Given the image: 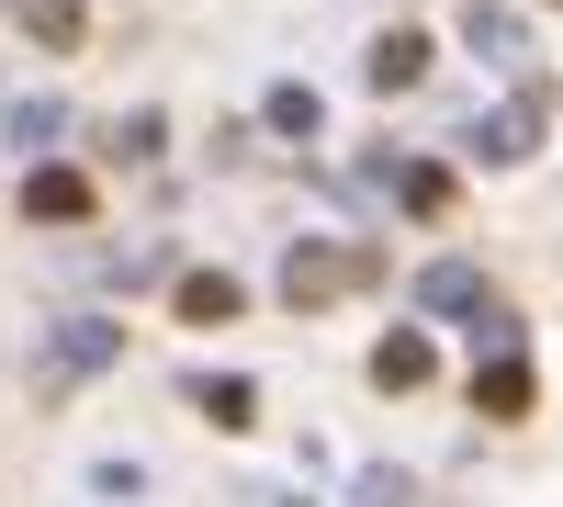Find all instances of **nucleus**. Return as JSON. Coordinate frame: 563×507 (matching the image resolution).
<instances>
[{"label":"nucleus","mask_w":563,"mask_h":507,"mask_svg":"<svg viewBox=\"0 0 563 507\" xmlns=\"http://www.w3.org/2000/svg\"><path fill=\"white\" fill-rule=\"evenodd\" d=\"M462 45H474V57H507V68L530 57V45H519V23H507L496 0H474V12H462Z\"/></svg>","instance_id":"11"},{"label":"nucleus","mask_w":563,"mask_h":507,"mask_svg":"<svg viewBox=\"0 0 563 507\" xmlns=\"http://www.w3.org/2000/svg\"><path fill=\"white\" fill-rule=\"evenodd\" d=\"M23 214H34V225H90V180H79V169H57V158L23 169Z\"/></svg>","instance_id":"4"},{"label":"nucleus","mask_w":563,"mask_h":507,"mask_svg":"<svg viewBox=\"0 0 563 507\" xmlns=\"http://www.w3.org/2000/svg\"><path fill=\"white\" fill-rule=\"evenodd\" d=\"M79 23H90L79 0H23V34H34V45H79Z\"/></svg>","instance_id":"15"},{"label":"nucleus","mask_w":563,"mask_h":507,"mask_svg":"<svg viewBox=\"0 0 563 507\" xmlns=\"http://www.w3.org/2000/svg\"><path fill=\"white\" fill-rule=\"evenodd\" d=\"M57 135H68V102H45V90L12 102V147H57Z\"/></svg>","instance_id":"14"},{"label":"nucleus","mask_w":563,"mask_h":507,"mask_svg":"<svg viewBox=\"0 0 563 507\" xmlns=\"http://www.w3.org/2000/svg\"><path fill=\"white\" fill-rule=\"evenodd\" d=\"M474 406L485 418H530V361L519 350H474Z\"/></svg>","instance_id":"5"},{"label":"nucleus","mask_w":563,"mask_h":507,"mask_svg":"<svg viewBox=\"0 0 563 507\" xmlns=\"http://www.w3.org/2000/svg\"><path fill=\"white\" fill-rule=\"evenodd\" d=\"M316 124H327V102H316L305 79H282V90H271V135H316Z\"/></svg>","instance_id":"13"},{"label":"nucleus","mask_w":563,"mask_h":507,"mask_svg":"<svg viewBox=\"0 0 563 507\" xmlns=\"http://www.w3.org/2000/svg\"><path fill=\"white\" fill-rule=\"evenodd\" d=\"M102 158H158V113H124V124H113V147H102Z\"/></svg>","instance_id":"16"},{"label":"nucleus","mask_w":563,"mask_h":507,"mask_svg":"<svg viewBox=\"0 0 563 507\" xmlns=\"http://www.w3.org/2000/svg\"><path fill=\"white\" fill-rule=\"evenodd\" d=\"M372 271H384V260H372V249H350V238H305L294 260H282V305H294V316H316V305L361 294Z\"/></svg>","instance_id":"1"},{"label":"nucleus","mask_w":563,"mask_h":507,"mask_svg":"<svg viewBox=\"0 0 563 507\" xmlns=\"http://www.w3.org/2000/svg\"><path fill=\"white\" fill-rule=\"evenodd\" d=\"M384 180H395V203H406V214H451V169L406 158V169H384Z\"/></svg>","instance_id":"12"},{"label":"nucleus","mask_w":563,"mask_h":507,"mask_svg":"<svg viewBox=\"0 0 563 507\" xmlns=\"http://www.w3.org/2000/svg\"><path fill=\"white\" fill-rule=\"evenodd\" d=\"M102 361H124V328L113 316H68V328H45V350H34V395H68V384H90Z\"/></svg>","instance_id":"2"},{"label":"nucleus","mask_w":563,"mask_h":507,"mask_svg":"<svg viewBox=\"0 0 563 507\" xmlns=\"http://www.w3.org/2000/svg\"><path fill=\"white\" fill-rule=\"evenodd\" d=\"M192 406H203L214 429H249V406H260V395H249V373H192Z\"/></svg>","instance_id":"10"},{"label":"nucleus","mask_w":563,"mask_h":507,"mask_svg":"<svg viewBox=\"0 0 563 507\" xmlns=\"http://www.w3.org/2000/svg\"><path fill=\"white\" fill-rule=\"evenodd\" d=\"M417 305H429V316H485V271L474 260H429V271H417Z\"/></svg>","instance_id":"6"},{"label":"nucleus","mask_w":563,"mask_h":507,"mask_svg":"<svg viewBox=\"0 0 563 507\" xmlns=\"http://www.w3.org/2000/svg\"><path fill=\"white\" fill-rule=\"evenodd\" d=\"M361 507H406V485L395 474H361Z\"/></svg>","instance_id":"17"},{"label":"nucleus","mask_w":563,"mask_h":507,"mask_svg":"<svg viewBox=\"0 0 563 507\" xmlns=\"http://www.w3.org/2000/svg\"><path fill=\"white\" fill-rule=\"evenodd\" d=\"M361 79H372V90H417V79H429V34H406V23H395V34L361 57Z\"/></svg>","instance_id":"7"},{"label":"nucleus","mask_w":563,"mask_h":507,"mask_svg":"<svg viewBox=\"0 0 563 507\" xmlns=\"http://www.w3.org/2000/svg\"><path fill=\"white\" fill-rule=\"evenodd\" d=\"M541 113H552V102H541V79H530V90H519L507 113H474V158L519 169V158H530V135H541Z\"/></svg>","instance_id":"3"},{"label":"nucleus","mask_w":563,"mask_h":507,"mask_svg":"<svg viewBox=\"0 0 563 507\" xmlns=\"http://www.w3.org/2000/svg\"><path fill=\"white\" fill-rule=\"evenodd\" d=\"M372 384H384V395H417V384H429V339H384V350H372Z\"/></svg>","instance_id":"9"},{"label":"nucleus","mask_w":563,"mask_h":507,"mask_svg":"<svg viewBox=\"0 0 563 507\" xmlns=\"http://www.w3.org/2000/svg\"><path fill=\"white\" fill-rule=\"evenodd\" d=\"M169 294H180V316H192V328H225V316L249 305V294H238V271H180Z\"/></svg>","instance_id":"8"}]
</instances>
